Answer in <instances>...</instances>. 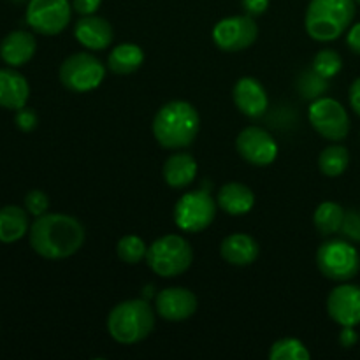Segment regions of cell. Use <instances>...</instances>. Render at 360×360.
Segmentation results:
<instances>
[{
    "label": "cell",
    "mask_w": 360,
    "mask_h": 360,
    "mask_svg": "<svg viewBox=\"0 0 360 360\" xmlns=\"http://www.w3.org/2000/svg\"><path fill=\"white\" fill-rule=\"evenodd\" d=\"M28 238L37 255L48 260H62L79 252L86 234L77 218L63 213H46L37 217Z\"/></svg>",
    "instance_id": "6da1fadb"
},
{
    "label": "cell",
    "mask_w": 360,
    "mask_h": 360,
    "mask_svg": "<svg viewBox=\"0 0 360 360\" xmlns=\"http://www.w3.org/2000/svg\"><path fill=\"white\" fill-rule=\"evenodd\" d=\"M200 118L186 101H171L162 105L153 118V136L165 150H185L199 134Z\"/></svg>",
    "instance_id": "7a4b0ae2"
},
{
    "label": "cell",
    "mask_w": 360,
    "mask_h": 360,
    "mask_svg": "<svg viewBox=\"0 0 360 360\" xmlns=\"http://www.w3.org/2000/svg\"><path fill=\"white\" fill-rule=\"evenodd\" d=\"M355 18V0H311L306 9L304 27L319 42L336 41L350 28Z\"/></svg>",
    "instance_id": "3957f363"
},
{
    "label": "cell",
    "mask_w": 360,
    "mask_h": 360,
    "mask_svg": "<svg viewBox=\"0 0 360 360\" xmlns=\"http://www.w3.org/2000/svg\"><path fill=\"white\" fill-rule=\"evenodd\" d=\"M155 327V311L146 299H129L108 315V333L116 343L136 345L146 340Z\"/></svg>",
    "instance_id": "277c9868"
},
{
    "label": "cell",
    "mask_w": 360,
    "mask_h": 360,
    "mask_svg": "<svg viewBox=\"0 0 360 360\" xmlns=\"http://www.w3.org/2000/svg\"><path fill=\"white\" fill-rule=\"evenodd\" d=\"M193 262L192 245L178 234H167L148 246L146 264L157 276L176 278Z\"/></svg>",
    "instance_id": "5b68a950"
},
{
    "label": "cell",
    "mask_w": 360,
    "mask_h": 360,
    "mask_svg": "<svg viewBox=\"0 0 360 360\" xmlns=\"http://www.w3.org/2000/svg\"><path fill=\"white\" fill-rule=\"evenodd\" d=\"M316 267L329 280L348 281L359 274L360 255L345 239H329L316 250Z\"/></svg>",
    "instance_id": "8992f818"
},
{
    "label": "cell",
    "mask_w": 360,
    "mask_h": 360,
    "mask_svg": "<svg viewBox=\"0 0 360 360\" xmlns=\"http://www.w3.org/2000/svg\"><path fill=\"white\" fill-rule=\"evenodd\" d=\"M105 77V67L91 53H74L67 56L60 65V81L67 90L74 94H86L102 84Z\"/></svg>",
    "instance_id": "52a82bcc"
},
{
    "label": "cell",
    "mask_w": 360,
    "mask_h": 360,
    "mask_svg": "<svg viewBox=\"0 0 360 360\" xmlns=\"http://www.w3.org/2000/svg\"><path fill=\"white\" fill-rule=\"evenodd\" d=\"M217 206L207 190L186 192L178 199L174 206V224L179 231L197 234L213 224L217 217Z\"/></svg>",
    "instance_id": "ba28073f"
},
{
    "label": "cell",
    "mask_w": 360,
    "mask_h": 360,
    "mask_svg": "<svg viewBox=\"0 0 360 360\" xmlns=\"http://www.w3.org/2000/svg\"><path fill=\"white\" fill-rule=\"evenodd\" d=\"M308 118L320 136L334 143L343 141L350 132V118L347 109L336 98H315L308 109Z\"/></svg>",
    "instance_id": "9c48e42d"
},
{
    "label": "cell",
    "mask_w": 360,
    "mask_h": 360,
    "mask_svg": "<svg viewBox=\"0 0 360 360\" xmlns=\"http://www.w3.org/2000/svg\"><path fill=\"white\" fill-rule=\"evenodd\" d=\"M69 0H28L27 23L41 35H58L67 28L72 13Z\"/></svg>",
    "instance_id": "30bf717a"
},
{
    "label": "cell",
    "mask_w": 360,
    "mask_h": 360,
    "mask_svg": "<svg viewBox=\"0 0 360 360\" xmlns=\"http://www.w3.org/2000/svg\"><path fill=\"white\" fill-rule=\"evenodd\" d=\"M259 37V27L252 16H229L213 28V41L225 53H238L250 48Z\"/></svg>",
    "instance_id": "8fae6325"
},
{
    "label": "cell",
    "mask_w": 360,
    "mask_h": 360,
    "mask_svg": "<svg viewBox=\"0 0 360 360\" xmlns=\"http://www.w3.org/2000/svg\"><path fill=\"white\" fill-rule=\"evenodd\" d=\"M236 150L243 160L257 167H266L278 157L276 141L262 127H246L236 139Z\"/></svg>",
    "instance_id": "7c38bea8"
},
{
    "label": "cell",
    "mask_w": 360,
    "mask_h": 360,
    "mask_svg": "<svg viewBox=\"0 0 360 360\" xmlns=\"http://www.w3.org/2000/svg\"><path fill=\"white\" fill-rule=\"evenodd\" d=\"M197 306L199 301L195 294L183 287L164 288L155 297V309L158 316L167 322H185L197 311Z\"/></svg>",
    "instance_id": "4fadbf2b"
},
{
    "label": "cell",
    "mask_w": 360,
    "mask_h": 360,
    "mask_svg": "<svg viewBox=\"0 0 360 360\" xmlns=\"http://www.w3.org/2000/svg\"><path fill=\"white\" fill-rule=\"evenodd\" d=\"M327 313L341 327H355L360 323V287L343 283L327 297Z\"/></svg>",
    "instance_id": "5bb4252c"
},
{
    "label": "cell",
    "mask_w": 360,
    "mask_h": 360,
    "mask_svg": "<svg viewBox=\"0 0 360 360\" xmlns=\"http://www.w3.org/2000/svg\"><path fill=\"white\" fill-rule=\"evenodd\" d=\"M232 98H234L236 108L248 118H260L266 115L267 108H269V97H267L266 88L255 77H241L234 84Z\"/></svg>",
    "instance_id": "9a60e30c"
},
{
    "label": "cell",
    "mask_w": 360,
    "mask_h": 360,
    "mask_svg": "<svg viewBox=\"0 0 360 360\" xmlns=\"http://www.w3.org/2000/svg\"><path fill=\"white\" fill-rule=\"evenodd\" d=\"M74 37L83 48L90 49V51H102L111 46L115 32L105 18L90 14L77 21L74 27Z\"/></svg>",
    "instance_id": "2e32d148"
},
{
    "label": "cell",
    "mask_w": 360,
    "mask_h": 360,
    "mask_svg": "<svg viewBox=\"0 0 360 360\" xmlns=\"http://www.w3.org/2000/svg\"><path fill=\"white\" fill-rule=\"evenodd\" d=\"M37 49V41L30 32L14 30L0 42V58L11 67H21L32 60Z\"/></svg>",
    "instance_id": "e0dca14e"
},
{
    "label": "cell",
    "mask_w": 360,
    "mask_h": 360,
    "mask_svg": "<svg viewBox=\"0 0 360 360\" xmlns=\"http://www.w3.org/2000/svg\"><path fill=\"white\" fill-rule=\"evenodd\" d=\"M259 253L260 248L255 239L248 234H243V232L227 236L220 245L221 259L231 266H252L259 259Z\"/></svg>",
    "instance_id": "ac0fdd59"
},
{
    "label": "cell",
    "mask_w": 360,
    "mask_h": 360,
    "mask_svg": "<svg viewBox=\"0 0 360 360\" xmlns=\"http://www.w3.org/2000/svg\"><path fill=\"white\" fill-rule=\"evenodd\" d=\"M30 86L25 76L14 69H0V108L18 109L27 105Z\"/></svg>",
    "instance_id": "d6986e66"
},
{
    "label": "cell",
    "mask_w": 360,
    "mask_h": 360,
    "mask_svg": "<svg viewBox=\"0 0 360 360\" xmlns=\"http://www.w3.org/2000/svg\"><path fill=\"white\" fill-rule=\"evenodd\" d=\"M217 204L220 210L232 217H241V214L250 213L255 206V193L252 188L243 183H227L218 190Z\"/></svg>",
    "instance_id": "ffe728a7"
},
{
    "label": "cell",
    "mask_w": 360,
    "mask_h": 360,
    "mask_svg": "<svg viewBox=\"0 0 360 360\" xmlns=\"http://www.w3.org/2000/svg\"><path fill=\"white\" fill-rule=\"evenodd\" d=\"M162 176L171 188H185L195 179L197 160L190 153L178 151L165 160Z\"/></svg>",
    "instance_id": "44dd1931"
},
{
    "label": "cell",
    "mask_w": 360,
    "mask_h": 360,
    "mask_svg": "<svg viewBox=\"0 0 360 360\" xmlns=\"http://www.w3.org/2000/svg\"><path fill=\"white\" fill-rule=\"evenodd\" d=\"M143 62V48L134 44V42H125V44H120L116 48H112V51L109 53L108 67L111 69V72L125 76V74H132L136 70H139Z\"/></svg>",
    "instance_id": "7402d4cb"
},
{
    "label": "cell",
    "mask_w": 360,
    "mask_h": 360,
    "mask_svg": "<svg viewBox=\"0 0 360 360\" xmlns=\"http://www.w3.org/2000/svg\"><path fill=\"white\" fill-rule=\"evenodd\" d=\"M28 214L20 206H4L0 210V241L16 243L27 234Z\"/></svg>",
    "instance_id": "603a6c76"
},
{
    "label": "cell",
    "mask_w": 360,
    "mask_h": 360,
    "mask_svg": "<svg viewBox=\"0 0 360 360\" xmlns=\"http://www.w3.org/2000/svg\"><path fill=\"white\" fill-rule=\"evenodd\" d=\"M343 218H345L343 207H341L338 202H333V200H326V202H322L315 210V214H313V224H315V229L320 232V234L330 236L341 231Z\"/></svg>",
    "instance_id": "cb8c5ba5"
},
{
    "label": "cell",
    "mask_w": 360,
    "mask_h": 360,
    "mask_svg": "<svg viewBox=\"0 0 360 360\" xmlns=\"http://www.w3.org/2000/svg\"><path fill=\"white\" fill-rule=\"evenodd\" d=\"M348 164H350V153L347 148L340 146V144L326 148L319 157V167L327 178L341 176L348 169Z\"/></svg>",
    "instance_id": "d4e9b609"
},
{
    "label": "cell",
    "mask_w": 360,
    "mask_h": 360,
    "mask_svg": "<svg viewBox=\"0 0 360 360\" xmlns=\"http://www.w3.org/2000/svg\"><path fill=\"white\" fill-rule=\"evenodd\" d=\"M271 360H309L311 354L308 348L302 345V341L295 338H283L276 341L269 350Z\"/></svg>",
    "instance_id": "484cf974"
},
{
    "label": "cell",
    "mask_w": 360,
    "mask_h": 360,
    "mask_svg": "<svg viewBox=\"0 0 360 360\" xmlns=\"http://www.w3.org/2000/svg\"><path fill=\"white\" fill-rule=\"evenodd\" d=\"M116 253H118L122 262L129 264V266H136L141 260L146 259L148 246L144 245V241L139 236L129 234L120 239L118 246H116Z\"/></svg>",
    "instance_id": "4316f807"
},
{
    "label": "cell",
    "mask_w": 360,
    "mask_h": 360,
    "mask_svg": "<svg viewBox=\"0 0 360 360\" xmlns=\"http://www.w3.org/2000/svg\"><path fill=\"white\" fill-rule=\"evenodd\" d=\"M343 69V58L334 49H322L313 58V70L326 79H330Z\"/></svg>",
    "instance_id": "83f0119b"
},
{
    "label": "cell",
    "mask_w": 360,
    "mask_h": 360,
    "mask_svg": "<svg viewBox=\"0 0 360 360\" xmlns=\"http://www.w3.org/2000/svg\"><path fill=\"white\" fill-rule=\"evenodd\" d=\"M299 91H301L302 98H308V101H315V98L323 97V94L329 88L326 77H322L320 74H316L315 70H304V72L299 76Z\"/></svg>",
    "instance_id": "f1b7e54d"
},
{
    "label": "cell",
    "mask_w": 360,
    "mask_h": 360,
    "mask_svg": "<svg viewBox=\"0 0 360 360\" xmlns=\"http://www.w3.org/2000/svg\"><path fill=\"white\" fill-rule=\"evenodd\" d=\"M25 207L34 217H42V214H46V211L49 207L48 195L42 190H32L25 197Z\"/></svg>",
    "instance_id": "f546056e"
},
{
    "label": "cell",
    "mask_w": 360,
    "mask_h": 360,
    "mask_svg": "<svg viewBox=\"0 0 360 360\" xmlns=\"http://www.w3.org/2000/svg\"><path fill=\"white\" fill-rule=\"evenodd\" d=\"M341 232L350 241L360 243V213L354 210L345 211L343 224H341Z\"/></svg>",
    "instance_id": "4dcf8cb0"
},
{
    "label": "cell",
    "mask_w": 360,
    "mask_h": 360,
    "mask_svg": "<svg viewBox=\"0 0 360 360\" xmlns=\"http://www.w3.org/2000/svg\"><path fill=\"white\" fill-rule=\"evenodd\" d=\"M14 122H16V127L20 130H23V132H32V130L37 127L39 120H37V115H35L32 109L21 108V109H18Z\"/></svg>",
    "instance_id": "1f68e13d"
},
{
    "label": "cell",
    "mask_w": 360,
    "mask_h": 360,
    "mask_svg": "<svg viewBox=\"0 0 360 360\" xmlns=\"http://www.w3.org/2000/svg\"><path fill=\"white\" fill-rule=\"evenodd\" d=\"M102 0H72V9L81 16H90L97 13Z\"/></svg>",
    "instance_id": "d6a6232c"
},
{
    "label": "cell",
    "mask_w": 360,
    "mask_h": 360,
    "mask_svg": "<svg viewBox=\"0 0 360 360\" xmlns=\"http://www.w3.org/2000/svg\"><path fill=\"white\" fill-rule=\"evenodd\" d=\"M269 7V0H243V9L248 16H260Z\"/></svg>",
    "instance_id": "836d02e7"
},
{
    "label": "cell",
    "mask_w": 360,
    "mask_h": 360,
    "mask_svg": "<svg viewBox=\"0 0 360 360\" xmlns=\"http://www.w3.org/2000/svg\"><path fill=\"white\" fill-rule=\"evenodd\" d=\"M348 101H350V105L355 111V115L360 116V77L352 83L350 91H348Z\"/></svg>",
    "instance_id": "e575fe53"
},
{
    "label": "cell",
    "mask_w": 360,
    "mask_h": 360,
    "mask_svg": "<svg viewBox=\"0 0 360 360\" xmlns=\"http://www.w3.org/2000/svg\"><path fill=\"white\" fill-rule=\"evenodd\" d=\"M359 341V334L355 333L354 327H343L340 334V343L343 348H352L355 347Z\"/></svg>",
    "instance_id": "d590c367"
},
{
    "label": "cell",
    "mask_w": 360,
    "mask_h": 360,
    "mask_svg": "<svg viewBox=\"0 0 360 360\" xmlns=\"http://www.w3.org/2000/svg\"><path fill=\"white\" fill-rule=\"evenodd\" d=\"M347 44H348V48L352 49V51L360 55V23H355L354 27L348 30Z\"/></svg>",
    "instance_id": "8d00e7d4"
},
{
    "label": "cell",
    "mask_w": 360,
    "mask_h": 360,
    "mask_svg": "<svg viewBox=\"0 0 360 360\" xmlns=\"http://www.w3.org/2000/svg\"><path fill=\"white\" fill-rule=\"evenodd\" d=\"M11 2H16V4H21V2H25V0H11Z\"/></svg>",
    "instance_id": "74e56055"
},
{
    "label": "cell",
    "mask_w": 360,
    "mask_h": 360,
    "mask_svg": "<svg viewBox=\"0 0 360 360\" xmlns=\"http://www.w3.org/2000/svg\"><path fill=\"white\" fill-rule=\"evenodd\" d=\"M355 2H357V4H360V0H355Z\"/></svg>",
    "instance_id": "f35d334b"
}]
</instances>
